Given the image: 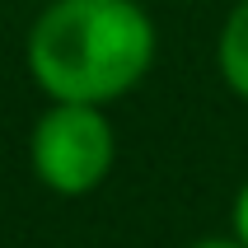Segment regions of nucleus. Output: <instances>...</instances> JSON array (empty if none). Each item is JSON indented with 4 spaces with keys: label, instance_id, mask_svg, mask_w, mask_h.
<instances>
[{
    "label": "nucleus",
    "instance_id": "obj_1",
    "mask_svg": "<svg viewBox=\"0 0 248 248\" xmlns=\"http://www.w3.org/2000/svg\"><path fill=\"white\" fill-rule=\"evenodd\" d=\"M159 33L140 0H52L33 19L24 66L47 103L108 108L155 70Z\"/></svg>",
    "mask_w": 248,
    "mask_h": 248
},
{
    "label": "nucleus",
    "instance_id": "obj_2",
    "mask_svg": "<svg viewBox=\"0 0 248 248\" xmlns=\"http://www.w3.org/2000/svg\"><path fill=\"white\" fill-rule=\"evenodd\" d=\"M117 159V131L94 103H47L28 131L33 178L56 197H89Z\"/></svg>",
    "mask_w": 248,
    "mask_h": 248
},
{
    "label": "nucleus",
    "instance_id": "obj_3",
    "mask_svg": "<svg viewBox=\"0 0 248 248\" xmlns=\"http://www.w3.org/2000/svg\"><path fill=\"white\" fill-rule=\"evenodd\" d=\"M216 70L225 89L248 103V0H234V10L225 14L220 38H216Z\"/></svg>",
    "mask_w": 248,
    "mask_h": 248
},
{
    "label": "nucleus",
    "instance_id": "obj_4",
    "mask_svg": "<svg viewBox=\"0 0 248 248\" xmlns=\"http://www.w3.org/2000/svg\"><path fill=\"white\" fill-rule=\"evenodd\" d=\"M230 234H234L239 244L248 248V178L239 183V192H234V206H230Z\"/></svg>",
    "mask_w": 248,
    "mask_h": 248
},
{
    "label": "nucleus",
    "instance_id": "obj_5",
    "mask_svg": "<svg viewBox=\"0 0 248 248\" xmlns=\"http://www.w3.org/2000/svg\"><path fill=\"white\" fill-rule=\"evenodd\" d=\"M187 248H244L234 234H206V239H192Z\"/></svg>",
    "mask_w": 248,
    "mask_h": 248
}]
</instances>
